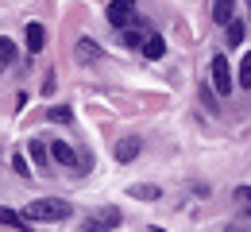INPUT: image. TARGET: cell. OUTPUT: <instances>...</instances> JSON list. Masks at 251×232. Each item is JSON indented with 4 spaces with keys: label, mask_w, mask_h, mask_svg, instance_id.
Here are the masks:
<instances>
[{
    "label": "cell",
    "mask_w": 251,
    "mask_h": 232,
    "mask_svg": "<svg viewBox=\"0 0 251 232\" xmlns=\"http://www.w3.org/2000/svg\"><path fill=\"white\" fill-rule=\"evenodd\" d=\"M74 209L70 201H58V198H43V201H31L24 209V221H66Z\"/></svg>",
    "instance_id": "6da1fadb"
},
{
    "label": "cell",
    "mask_w": 251,
    "mask_h": 232,
    "mask_svg": "<svg viewBox=\"0 0 251 232\" xmlns=\"http://www.w3.org/2000/svg\"><path fill=\"white\" fill-rule=\"evenodd\" d=\"M124 217H120V209L116 205H108V209H97V213H89L85 221H81V229L85 232H108V229H116Z\"/></svg>",
    "instance_id": "7a4b0ae2"
},
{
    "label": "cell",
    "mask_w": 251,
    "mask_h": 232,
    "mask_svg": "<svg viewBox=\"0 0 251 232\" xmlns=\"http://www.w3.org/2000/svg\"><path fill=\"white\" fill-rule=\"evenodd\" d=\"M108 24L120 27V31L131 27V24H135V0H112V4H108Z\"/></svg>",
    "instance_id": "3957f363"
},
{
    "label": "cell",
    "mask_w": 251,
    "mask_h": 232,
    "mask_svg": "<svg viewBox=\"0 0 251 232\" xmlns=\"http://www.w3.org/2000/svg\"><path fill=\"white\" fill-rule=\"evenodd\" d=\"M213 85H217V93H232V66H228V58L224 54H213Z\"/></svg>",
    "instance_id": "277c9868"
},
{
    "label": "cell",
    "mask_w": 251,
    "mask_h": 232,
    "mask_svg": "<svg viewBox=\"0 0 251 232\" xmlns=\"http://www.w3.org/2000/svg\"><path fill=\"white\" fill-rule=\"evenodd\" d=\"M139 151H143V139H139V135H124V139L116 143V163H131Z\"/></svg>",
    "instance_id": "5b68a950"
},
{
    "label": "cell",
    "mask_w": 251,
    "mask_h": 232,
    "mask_svg": "<svg viewBox=\"0 0 251 232\" xmlns=\"http://www.w3.org/2000/svg\"><path fill=\"white\" fill-rule=\"evenodd\" d=\"M24 39H27V51H31V54H39V51L47 47V31H43V24H27Z\"/></svg>",
    "instance_id": "8992f818"
},
{
    "label": "cell",
    "mask_w": 251,
    "mask_h": 232,
    "mask_svg": "<svg viewBox=\"0 0 251 232\" xmlns=\"http://www.w3.org/2000/svg\"><path fill=\"white\" fill-rule=\"evenodd\" d=\"M50 155H54V163H62V166H77L74 147H70V143H62V139H54V143H50Z\"/></svg>",
    "instance_id": "52a82bcc"
},
{
    "label": "cell",
    "mask_w": 251,
    "mask_h": 232,
    "mask_svg": "<svg viewBox=\"0 0 251 232\" xmlns=\"http://www.w3.org/2000/svg\"><path fill=\"white\" fill-rule=\"evenodd\" d=\"M139 47H143L147 58H162V54H166V39H162V35H147Z\"/></svg>",
    "instance_id": "ba28073f"
},
{
    "label": "cell",
    "mask_w": 251,
    "mask_h": 232,
    "mask_svg": "<svg viewBox=\"0 0 251 232\" xmlns=\"http://www.w3.org/2000/svg\"><path fill=\"white\" fill-rule=\"evenodd\" d=\"M236 16V0H213V20L217 24H228Z\"/></svg>",
    "instance_id": "9c48e42d"
},
{
    "label": "cell",
    "mask_w": 251,
    "mask_h": 232,
    "mask_svg": "<svg viewBox=\"0 0 251 232\" xmlns=\"http://www.w3.org/2000/svg\"><path fill=\"white\" fill-rule=\"evenodd\" d=\"M127 194H131V198H139V201H158V198H162V190H158V186H147V182H135Z\"/></svg>",
    "instance_id": "30bf717a"
},
{
    "label": "cell",
    "mask_w": 251,
    "mask_h": 232,
    "mask_svg": "<svg viewBox=\"0 0 251 232\" xmlns=\"http://www.w3.org/2000/svg\"><path fill=\"white\" fill-rule=\"evenodd\" d=\"M77 58H81V62H97V58H100V47H97L93 39H81V43H77Z\"/></svg>",
    "instance_id": "8fae6325"
},
{
    "label": "cell",
    "mask_w": 251,
    "mask_h": 232,
    "mask_svg": "<svg viewBox=\"0 0 251 232\" xmlns=\"http://www.w3.org/2000/svg\"><path fill=\"white\" fill-rule=\"evenodd\" d=\"M228 39L240 47V43L248 39V24H244V20H228Z\"/></svg>",
    "instance_id": "7c38bea8"
},
{
    "label": "cell",
    "mask_w": 251,
    "mask_h": 232,
    "mask_svg": "<svg viewBox=\"0 0 251 232\" xmlns=\"http://www.w3.org/2000/svg\"><path fill=\"white\" fill-rule=\"evenodd\" d=\"M0 225H8V229H24V225H27V221H24V217H20V213H12V209H8V205H0Z\"/></svg>",
    "instance_id": "4fadbf2b"
},
{
    "label": "cell",
    "mask_w": 251,
    "mask_h": 232,
    "mask_svg": "<svg viewBox=\"0 0 251 232\" xmlns=\"http://www.w3.org/2000/svg\"><path fill=\"white\" fill-rule=\"evenodd\" d=\"M8 62H16V43L12 39H0V74H4Z\"/></svg>",
    "instance_id": "5bb4252c"
},
{
    "label": "cell",
    "mask_w": 251,
    "mask_h": 232,
    "mask_svg": "<svg viewBox=\"0 0 251 232\" xmlns=\"http://www.w3.org/2000/svg\"><path fill=\"white\" fill-rule=\"evenodd\" d=\"M251 85V54H244V62H240V89H248Z\"/></svg>",
    "instance_id": "9a60e30c"
},
{
    "label": "cell",
    "mask_w": 251,
    "mask_h": 232,
    "mask_svg": "<svg viewBox=\"0 0 251 232\" xmlns=\"http://www.w3.org/2000/svg\"><path fill=\"white\" fill-rule=\"evenodd\" d=\"M12 166H16V174H20V178H31V166H27V159H24V151L12 159Z\"/></svg>",
    "instance_id": "2e32d148"
},
{
    "label": "cell",
    "mask_w": 251,
    "mask_h": 232,
    "mask_svg": "<svg viewBox=\"0 0 251 232\" xmlns=\"http://www.w3.org/2000/svg\"><path fill=\"white\" fill-rule=\"evenodd\" d=\"M47 116H50V120H58V124H70V116H74V112H70V108H50Z\"/></svg>",
    "instance_id": "e0dca14e"
},
{
    "label": "cell",
    "mask_w": 251,
    "mask_h": 232,
    "mask_svg": "<svg viewBox=\"0 0 251 232\" xmlns=\"http://www.w3.org/2000/svg\"><path fill=\"white\" fill-rule=\"evenodd\" d=\"M124 43H127V47H139V43H143V35L135 31V27H124Z\"/></svg>",
    "instance_id": "ac0fdd59"
},
{
    "label": "cell",
    "mask_w": 251,
    "mask_h": 232,
    "mask_svg": "<svg viewBox=\"0 0 251 232\" xmlns=\"http://www.w3.org/2000/svg\"><path fill=\"white\" fill-rule=\"evenodd\" d=\"M31 155L39 159V163H43V159H47V147H43V143H31Z\"/></svg>",
    "instance_id": "d6986e66"
},
{
    "label": "cell",
    "mask_w": 251,
    "mask_h": 232,
    "mask_svg": "<svg viewBox=\"0 0 251 232\" xmlns=\"http://www.w3.org/2000/svg\"><path fill=\"white\" fill-rule=\"evenodd\" d=\"M151 232H166V229H158V225H155V229H151Z\"/></svg>",
    "instance_id": "ffe728a7"
}]
</instances>
